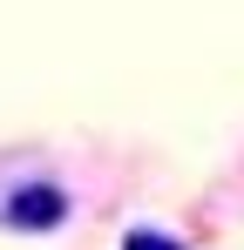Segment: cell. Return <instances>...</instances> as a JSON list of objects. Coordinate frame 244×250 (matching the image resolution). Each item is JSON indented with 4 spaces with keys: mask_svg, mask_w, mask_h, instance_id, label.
<instances>
[{
    "mask_svg": "<svg viewBox=\"0 0 244 250\" xmlns=\"http://www.w3.org/2000/svg\"><path fill=\"white\" fill-rule=\"evenodd\" d=\"M61 189H21V196H7V209H0V216H7V223H14V230H54V223H61Z\"/></svg>",
    "mask_w": 244,
    "mask_h": 250,
    "instance_id": "cell-1",
    "label": "cell"
},
{
    "mask_svg": "<svg viewBox=\"0 0 244 250\" xmlns=\"http://www.w3.org/2000/svg\"><path fill=\"white\" fill-rule=\"evenodd\" d=\"M122 250H183V244H170V237H156V230H129Z\"/></svg>",
    "mask_w": 244,
    "mask_h": 250,
    "instance_id": "cell-2",
    "label": "cell"
}]
</instances>
